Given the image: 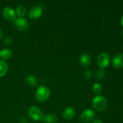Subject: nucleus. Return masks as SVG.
<instances>
[{
  "label": "nucleus",
  "mask_w": 123,
  "mask_h": 123,
  "mask_svg": "<svg viewBox=\"0 0 123 123\" xmlns=\"http://www.w3.org/2000/svg\"><path fill=\"white\" fill-rule=\"evenodd\" d=\"M92 105L95 110L98 112H103L106 109L108 101L103 96L98 95L94 97L92 99Z\"/></svg>",
  "instance_id": "obj_1"
},
{
  "label": "nucleus",
  "mask_w": 123,
  "mask_h": 123,
  "mask_svg": "<svg viewBox=\"0 0 123 123\" xmlns=\"http://www.w3.org/2000/svg\"><path fill=\"white\" fill-rule=\"evenodd\" d=\"M19 121L20 123H28V122L27 118L25 117H21L19 118Z\"/></svg>",
  "instance_id": "obj_20"
},
{
  "label": "nucleus",
  "mask_w": 123,
  "mask_h": 123,
  "mask_svg": "<svg viewBox=\"0 0 123 123\" xmlns=\"http://www.w3.org/2000/svg\"><path fill=\"white\" fill-rule=\"evenodd\" d=\"M96 113L92 109H85L82 112L80 115V119L85 123H90L94 119Z\"/></svg>",
  "instance_id": "obj_5"
},
{
  "label": "nucleus",
  "mask_w": 123,
  "mask_h": 123,
  "mask_svg": "<svg viewBox=\"0 0 123 123\" xmlns=\"http://www.w3.org/2000/svg\"><path fill=\"white\" fill-rule=\"evenodd\" d=\"M84 77L86 80L91 79V77H92V72H91V71L89 69H87L85 71H84Z\"/></svg>",
  "instance_id": "obj_19"
},
{
  "label": "nucleus",
  "mask_w": 123,
  "mask_h": 123,
  "mask_svg": "<svg viewBox=\"0 0 123 123\" xmlns=\"http://www.w3.org/2000/svg\"><path fill=\"white\" fill-rule=\"evenodd\" d=\"M50 94V90L47 86L42 85L36 90V98L39 102H44L49 98Z\"/></svg>",
  "instance_id": "obj_2"
},
{
  "label": "nucleus",
  "mask_w": 123,
  "mask_h": 123,
  "mask_svg": "<svg viewBox=\"0 0 123 123\" xmlns=\"http://www.w3.org/2000/svg\"><path fill=\"white\" fill-rule=\"evenodd\" d=\"M76 114L75 110L73 108L68 107L66 108L62 112V116L64 118L67 120H70L74 118Z\"/></svg>",
  "instance_id": "obj_12"
},
{
  "label": "nucleus",
  "mask_w": 123,
  "mask_h": 123,
  "mask_svg": "<svg viewBox=\"0 0 123 123\" xmlns=\"http://www.w3.org/2000/svg\"><path fill=\"white\" fill-rule=\"evenodd\" d=\"M2 37H3V32H2V30L0 29V39H1V38H2Z\"/></svg>",
  "instance_id": "obj_23"
},
{
  "label": "nucleus",
  "mask_w": 123,
  "mask_h": 123,
  "mask_svg": "<svg viewBox=\"0 0 123 123\" xmlns=\"http://www.w3.org/2000/svg\"><path fill=\"white\" fill-rule=\"evenodd\" d=\"M12 52L10 49H5L1 50V54H0V57L1 58L3 61L4 60H8L12 57Z\"/></svg>",
  "instance_id": "obj_14"
},
{
  "label": "nucleus",
  "mask_w": 123,
  "mask_h": 123,
  "mask_svg": "<svg viewBox=\"0 0 123 123\" xmlns=\"http://www.w3.org/2000/svg\"><path fill=\"white\" fill-rule=\"evenodd\" d=\"M43 10L41 6H36L31 7L28 12V16L30 18L32 19H37L42 16Z\"/></svg>",
  "instance_id": "obj_8"
},
{
  "label": "nucleus",
  "mask_w": 123,
  "mask_h": 123,
  "mask_svg": "<svg viewBox=\"0 0 123 123\" xmlns=\"http://www.w3.org/2000/svg\"><path fill=\"white\" fill-rule=\"evenodd\" d=\"M97 63L101 69L106 68L110 63V56L107 53L102 52L97 56Z\"/></svg>",
  "instance_id": "obj_4"
},
{
  "label": "nucleus",
  "mask_w": 123,
  "mask_h": 123,
  "mask_svg": "<svg viewBox=\"0 0 123 123\" xmlns=\"http://www.w3.org/2000/svg\"><path fill=\"white\" fill-rule=\"evenodd\" d=\"M8 70L7 64L3 60H0V78L4 76Z\"/></svg>",
  "instance_id": "obj_15"
},
{
  "label": "nucleus",
  "mask_w": 123,
  "mask_h": 123,
  "mask_svg": "<svg viewBox=\"0 0 123 123\" xmlns=\"http://www.w3.org/2000/svg\"><path fill=\"white\" fill-rule=\"evenodd\" d=\"M120 22H121V25H122L123 27V15L121 16V19H120Z\"/></svg>",
  "instance_id": "obj_24"
},
{
  "label": "nucleus",
  "mask_w": 123,
  "mask_h": 123,
  "mask_svg": "<svg viewBox=\"0 0 123 123\" xmlns=\"http://www.w3.org/2000/svg\"><path fill=\"white\" fill-rule=\"evenodd\" d=\"M41 121L46 123H56L58 121V117L54 114H43Z\"/></svg>",
  "instance_id": "obj_11"
},
{
  "label": "nucleus",
  "mask_w": 123,
  "mask_h": 123,
  "mask_svg": "<svg viewBox=\"0 0 123 123\" xmlns=\"http://www.w3.org/2000/svg\"><path fill=\"white\" fill-rule=\"evenodd\" d=\"M28 115L30 119L33 121H37L41 120L43 114L38 107L36 106H31L28 109Z\"/></svg>",
  "instance_id": "obj_3"
},
{
  "label": "nucleus",
  "mask_w": 123,
  "mask_h": 123,
  "mask_svg": "<svg viewBox=\"0 0 123 123\" xmlns=\"http://www.w3.org/2000/svg\"><path fill=\"white\" fill-rule=\"evenodd\" d=\"M4 43H6V44H10L12 43V39H11V38H10V37H5L4 40Z\"/></svg>",
  "instance_id": "obj_21"
},
{
  "label": "nucleus",
  "mask_w": 123,
  "mask_h": 123,
  "mask_svg": "<svg viewBox=\"0 0 123 123\" xmlns=\"http://www.w3.org/2000/svg\"><path fill=\"white\" fill-rule=\"evenodd\" d=\"M0 54H1V50H0Z\"/></svg>",
  "instance_id": "obj_25"
},
{
  "label": "nucleus",
  "mask_w": 123,
  "mask_h": 123,
  "mask_svg": "<svg viewBox=\"0 0 123 123\" xmlns=\"http://www.w3.org/2000/svg\"><path fill=\"white\" fill-rule=\"evenodd\" d=\"M26 13V8L23 5H19L16 8V13L18 14L19 16L23 17L25 15Z\"/></svg>",
  "instance_id": "obj_16"
},
{
  "label": "nucleus",
  "mask_w": 123,
  "mask_h": 123,
  "mask_svg": "<svg viewBox=\"0 0 123 123\" xmlns=\"http://www.w3.org/2000/svg\"><path fill=\"white\" fill-rule=\"evenodd\" d=\"M25 83L30 87H35L37 84V80L35 76L32 75L28 76L25 79Z\"/></svg>",
  "instance_id": "obj_13"
},
{
  "label": "nucleus",
  "mask_w": 123,
  "mask_h": 123,
  "mask_svg": "<svg viewBox=\"0 0 123 123\" xmlns=\"http://www.w3.org/2000/svg\"><path fill=\"white\" fill-rule=\"evenodd\" d=\"M92 123H103V122L102 121H101L100 120H96Z\"/></svg>",
  "instance_id": "obj_22"
},
{
  "label": "nucleus",
  "mask_w": 123,
  "mask_h": 123,
  "mask_svg": "<svg viewBox=\"0 0 123 123\" xmlns=\"http://www.w3.org/2000/svg\"><path fill=\"white\" fill-rule=\"evenodd\" d=\"M14 25L19 30L25 31L29 27V22L27 19L24 17L17 18L14 20Z\"/></svg>",
  "instance_id": "obj_6"
},
{
  "label": "nucleus",
  "mask_w": 123,
  "mask_h": 123,
  "mask_svg": "<svg viewBox=\"0 0 123 123\" xmlns=\"http://www.w3.org/2000/svg\"><path fill=\"white\" fill-rule=\"evenodd\" d=\"M105 72L103 69H99L96 72V78H97L98 80H102L103 79H104L105 77Z\"/></svg>",
  "instance_id": "obj_18"
},
{
  "label": "nucleus",
  "mask_w": 123,
  "mask_h": 123,
  "mask_svg": "<svg viewBox=\"0 0 123 123\" xmlns=\"http://www.w3.org/2000/svg\"><path fill=\"white\" fill-rule=\"evenodd\" d=\"M112 64L115 68H121L123 67V54L118 53L112 58Z\"/></svg>",
  "instance_id": "obj_9"
},
{
  "label": "nucleus",
  "mask_w": 123,
  "mask_h": 123,
  "mask_svg": "<svg viewBox=\"0 0 123 123\" xmlns=\"http://www.w3.org/2000/svg\"><path fill=\"white\" fill-rule=\"evenodd\" d=\"M2 16L8 21H14L16 19V13L12 7H6L2 10Z\"/></svg>",
  "instance_id": "obj_7"
},
{
  "label": "nucleus",
  "mask_w": 123,
  "mask_h": 123,
  "mask_svg": "<svg viewBox=\"0 0 123 123\" xmlns=\"http://www.w3.org/2000/svg\"><path fill=\"white\" fill-rule=\"evenodd\" d=\"M92 91L95 94H98L102 91V85L99 83H96L92 86Z\"/></svg>",
  "instance_id": "obj_17"
},
{
  "label": "nucleus",
  "mask_w": 123,
  "mask_h": 123,
  "mask_svg": "<svg viewBox=\"0 0 123 123\" xmlns=\"http://www.w3.org/2000/svg\"><path fill=\"white\" fill-rule=\"evenodd\" d=\"M91 56L87 53L82 54L79 58V62L80 65L84 67H86L91 64Z\"/></svg>",
  "instance_id": "obj_10"
}]
</instances>
